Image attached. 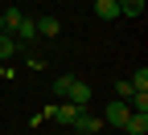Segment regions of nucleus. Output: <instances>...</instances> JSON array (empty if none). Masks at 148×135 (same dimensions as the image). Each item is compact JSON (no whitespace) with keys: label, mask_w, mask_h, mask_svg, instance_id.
<instances>
[{"label":"nucleus","mask_w":148,"mask_h":135,"mask_svg":"<svg viewBox=\"0 0 148 135\" xmlns=\"http://www.w3.org/2000/svg\"><path fill=\"white\" fill-rule=\"evenodd\" d=\"M78 115H82V107H74V102H53V107L41 111V119L62 123V127H74V119H78Z\"/></svg>","instance_id":"f257e3e1"},{"label":"nucleus","mask_w":148,"mask_h":135,"mask_svg":"<svg viewBox=\"0 0 148 135\" xmlns=\"http://www.w3.org/2000/svg\"><path fill=\"white\" fill-rule=\"evenodd\" d=\"M127 115H132V107H127V98H115V102H107V115H103V127L111 123V127H119V131H123V123H127Z\"/></svg>","instance_id":"f03ea898"},{"label":"nucleus","mask_w":148,"mask_h":135,"mask_svg":"<svg viewBox=\"0 0 148 135\" xmlns=\"http://www.w3.org/2000/svg\"><path fill=\"white\" fill-rule=\"evenodd\" d=\"M66 102H74V107H86V102H90V82H82V78H70Z\"/></svg>","instance_id":"7ed1b4c3"},{"label":"nucleus","mask_w":148,"mask_h":135,"mask_svg":"<svg viewBox=\"0 0 148 135\" xmlns=\"http://www.w3.org/2000/svg\"><path fill=\"white\" fill-rule=\"evenodd\" d=\"M21 4H8L4 12H0V33H16V25H21Z\"/></svg>","instance_id":"20e7f679"},{"label":"nucleus","mask_w":148,"mask_h":135,"mask_svg":"<svg viewBox=\"0 0 148 135\" xmlns=\"http://www.w3.org/2000/svg\"><path fill=\"white\" fill-rule=\"evenodd\" d=\"M37 41V21L33 16H21V25H16V45H33Z\"/></svg>","instance_id":"39448f33"},{"label":"nucleus","mask_w":148,"mask_h":135,"mask_svg":"<svg viewBox=\"0 0 148 135\" xmlns=\"http://www.w3.org/2000/svg\"><path fill=\"white\" fill-rule=\"evenodd\" d=\"M74 131H82V135H99V131H103V119L86 115V107H82V115L74 119Z\"/></svg>","instance_id":"423d86ee"},{"label":"nucleus","mask_w":148,"mask_h":135,"mask_svg":"<svg viewBox=\"0 0 148 135\" xmlns=\"http://www.w3.org/2000/svg\"><path fill=\"white\" fill-rule=\"evenodd\" d=\"M123 131H127V135H148V115H144V111H132L127 123H123Z\"/></svg>","instance_id":"0eeeda50"},{"label":"nucleus","mask_w":148,"mask_h":135,"mask_svg":"<svg viewBox=\"0 0 148 135\" xmlns=\"http://www.w3.org/2000/svg\"><path fill=\"white\" fill-rule=\"evenodd\" d=\"M62 33V21H58V16H37V37H58Z\"/></svg>","instance_id":"6e6552de"},{"label":"nucleus","mask_w":148,"mask_h":135,"mask_svg":"<svg viewBox=\"0 0 148 135\" xmlns=\"http://www.w3.org/2000/svg\"><path fill=\"white\" fill-rule=\"evenodd\" d=\"M95 16L99 21H115L119 16V0H95Z\"/></svg>","instance_id":"1a4fd4ad"},{"label":"nucleus","mask_w":148,"mask_h":135,"mask_svg":"<svg viewBox=\"0 0 148 135\" xmlns=\"http://www.w3.org/2000/svg\"><path fill=\"white\" fill-rule=\"evenodd\" d=\"M12 57H16V37L0 33V62H12Z\"/></svg>","instance_id":"9d476101"},{"label":"nucleus","mask_w":148,"mask_h":135,"mask_svg":"<svg viewBox=\"0 0 148 135\" xmlns=\"http://www.w3.org/2000/svg\"><path fill=\"white\" fill-rule=\"evenodd\" d=\"M144 12V0H119V16H140Z\"/></svg>","instance_id":"9b49d317"},{"label":"nucleus","mask_w":148,"mask_h":135,"mask_svg":"<svg viewBox=\"0 0 148 135\" xmlns=\"http://www.w3.org/2000/svg\"><path fill=\"white\" fill-rule=\"evenodd\" d=\"M127 82H132V90H148V66H140V70H136Z\"/></svg>","instance_id":"f8f14e48"},{"label":"nucleus","mask_w":148,"mask_h":135,"mask_svg":"<svg viewBox=\"0 0 148 135\" xmlns=\"http://www.w3.org/2000/svg\"><path fill=\"white\" fill-rule=\"evenodd\" d=\"M66 90H70V74H62V78H53V94H58V98H66Z\"/></svg>","instance_id":"ddd939ff"},{"label":"nucleus","mask_w":148,"mask_h":135,"mask_svg":"<svg viewBox=\"0 0 148 135\" xmlns=\"http://www.w3.org/2000/svg\"><path fill=\"white\" fill-rule=\"evenodd\" d=\"M115 98H132V82H127V78L115 82Z\"/></svg>","instance_id":"4468645a"},{"label":"nucleus","mask_w":148,"mask_h":135,"mask_svg":"<svg viewBox=\"0 0 148 135\" xmlns=\"http://www.w3.org/2000/svg\"><path fill=\"white\" fill-rule=\"evenodd\" d=\"M0 78H4V82H12V78H16V66H8V62H4V66H0Z\"/></svg>","instance_id":"2eb2a0df"},{"label":"nucleus","mask_w":148,"mask_h":135,"mask_svg":"<svg viewBox=\"0 0 148 135\" xmlns=\"http://www.w3.org/2000/svg\"><path fill=\"white\" fill-rule=\"evenodd\" d=\"M53 135H70V131H53Z\"/></svg>","instance_id":"dca6fc26"},{"label":"nucleus","mask_w":148,"mask_h":135,"mask_svg":"<svg viewBox=\"0 0 148 135\" xmlns=\"http://www.w3.org/2000/svg\"><path fill=\"white\" fill-rule=\"evenodd\" d=\"M12 4H21V0H12Z\"/></svg>","instance_id":"f3484780"}]
</instances>
